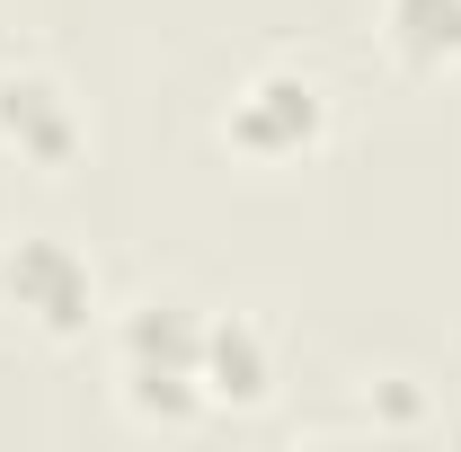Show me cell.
<instances>
[{
  "label": "cell",
  "mask_w": 461,
  "mask_h": 452,
  "mask_svg": "<svg viewBox=\"0 0 461 452\" xmlns=\"http://www.w3.org/2000/svg\"><path fill=\"white\" fill-rule=\"evenodd\" d=\"M222 133H230V151H249V160H302L329 133V80L302 71V62H267V71L240 80Z\"/></svg>",
  "instance_id": "3957f363"
},
{
  "label": "cell",
  "mask_w": 461,
  "mask_h": 452,
  "mask_svg": "<svg viewBox=\"0 0 461 452\" xmlns=\"http://www.w3.org/2000/svg\"><path fill=\"white\" fill-rule=\"evenodd\" d=\"M89 142V115L71 98V80L45 62H9L0 71V151L27 169H71Z\"/></svg>",
  "instance_id": "277c9868"
},
{
  "label": "cell",
  "mask_w": 461,
  "mask_h": 452,
  "mask_svg": "<svg viewBox=\"0 0 461 452\" xmlns=\"http://www.w3.org/2000/svg\"><path fill=\"white\" fill-rule=\"evenodd\" d=\"M382 36L417 71H461V0H382Z\"/></svg>",
  "instance_id": "8992f818"
},
{
  "label": "cell",
  "mask_w": 461,
  "mask_h": 452,
  "mask_svg": "<svg viewBox=\"0 0 461 452\" xmlns=\"http://www.w3.org/2000/svg\"><path fill=\"white\" fill-rule=\"evenodd\" d=\"M0 302L36 329V338H89L98 329V267L62 240V231H18L9 249H0Z\"/></svg>",
  "instance_id": "7a4b0ae2"
},
{
  "label": "cell",
  "mask_w": 461,
  "mask_h": 452,
  "mask_svg": "<svg viewBox=\"0 0 461 452\" xmlns=\"http://www.w3.org/2000/svg\"><path fill=\"white\" fill-rule=\"evenodd\" d=\"M204 391H213V417H240V408L276 399V338L249 311H213V329H204Z\"/></svg>",
  "instance_id": "5b68a950"
},
{
  "label": "cell",
  "mask_w": 461,
  "mask_h": 452,
  "mask_svg": "<svg viewBox=\"0 0 461 452\" xmlns=\"http://www.w3.org/2000/svg\"><path fill=\"white\" fill-rule=\"evenodd\" d=\"M204 329L213 311L186 293H142L115 320V399L142 426H204L213 391H204Z\"/></svg>",
  "instance_id": "6da1fadb"
}]
</instances>
